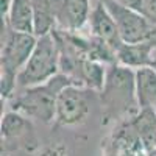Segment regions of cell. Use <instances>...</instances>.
I'll use <instances>...</instances> for the list:
<instances>
[{"label":"cell","instance_id":"obj_1","mask_svg":"<svg viewBox=\"0 0 156 156\" xmlns=\"http://www.w3.org/2000/svg\"><path fill=\"white\" fill-rule=\"evenodd\" d=\"M72 83L75 81L67 73L59 72L53 78H50L47 83L30 87H19V92L12 94L11 97V108L28 119L50 123L55 120L56 100L59 92Z\"/></svg>","mask_w":156,"mask_h":156},{"label":"cell","instance_id":"obj_2","mask_svg":"<svg viewBox=\"0 0 156 156\" xmlns=\"http://www.w3.org/2000/svg\"><path fill=\"white\" fill-rule=\"evenodd\" d=\"M37 36L11 30L2 20V51H0V92L3 98L12 97L17 89V75L27 64L36 45Z\"/></svg>","mask_w":156,"mask_h":156},{"label":"cell","instance_id":"obj_3","mask_svg":"<svg viewBox=\"0 0 156 156\" xmlns=\"http://www.w3.org/2000/svg\"><path fill=\"white\" fill-rule=\"evenodd\" d=\"M100 97L108 117H119L134 108L139 109L136 98V70L120 62L111 64L106 70Z\"/></svg>","mask_w":156,"mask_h":156},{"label":"cell","instance_id":"obj_4","mask_svg":"<svg viewBox=\"0 0 156 156\" xmlns=\"http://www.w3.org/2000/svg\"><path fill=\"white\" fill-rule=\"evenodd\" d=\"M61 72V51L56 37L51 33L39 36L31 55L17 75V89L47 83Z\"/></svg>","mask_w":156,"mask_h":156},{"label":"cell","instance_id":"obj_5","mask_svg":"<svg viewBox=\"0 0 156 156\" xmlns=\"http://www.w3.org/2000/svg\"><path fill=\"white\" fill-rule=\"evenodd\" d=\"M114 17L122 41L126 44L136 42H153L156 44V25L151 23L140 11L123 6L115 0H103Z\"/></svg>","mask_w":156,"mask_h":156},{"label":"cell","instance_id":"obj_6","mask_svg":"<svg viewBox=\"0 0 156 156\" xmlns=\"http://www.w3.org/2000/svg\"><path fill=\"white\" fill-rule=\"evenodd\" d=\"M89 98L84 86L67 84L56 100L55 122L58 126H75L86 120L89 115Z\"/></svg>","mask_w":156,"mask_h":156},{"label":"cell","instance_id":"obj_7","mask_svg":"<svg viewBox=\"0 0 156 156\" xmlns=\"http://www.w3.org/2000/svg\"><path fill=\"white\" fill-rule=\"evenodd\" d=\"M56 28L78 33L90 17V0H51Z\"/></svg>","mask_w":156,"mask_h":156},{"label":"cell","instance_id":"obj_8","mask_svg":"<svg viewBox=\"0 0 156 156\" xmlns=\"http://www.w3.org/2000/svg\"><path fill=\"white\" fill-rule=\"evenodd\" d=\"M87 23L90 28V36L100 39V41H105L115 51L123 44L119 28H117V23L111 16L109 9L106 8V5L103 3V0H100L95 6H92Z\"/></svg>","mask_w":156,"mask_h":156},{"label":"cell","instance_id":"obj_9","mask_svg":"<svg viewBox=\"0 0 156 156\" xmlns=\"http://www.w3.org/2000/svg\"><path fill=\"white\" fill-rule=\"evenodd\" d=\"M136 98L139 109L156 111V69L151 66L136 69Z\"/></svg>","mask_w":156,"mask_h":156},{"label":"cell","instance_id":"obj_10","mask_svg":"<svg viewBox=\"0 0 156 156\" xmlns=\"http://www.w3.org/2000/svg\"><path fill=\"white\" fill-rule=\"evenodd\" d=\"M156 48V44L153 42H136V44H126L123 42L119 50H117V62L123 64L126 67L139 69L150 66L153 58L151 51Z\"/></svg>","mask_w":156,"mask_h":156},{"label":"cell","instance_id":"obj_11","mask_svg":"<svg viewBox=\"0 0 156 156\" xmlns=\"http://www.w3.org/2000/svg\"><path fill=\"white\" fill-rule=\"evenodd\" d=\"M2 20H5V23L14 31L34 34V12L31 0H12L6 17Z\"/></svg>","mask_w":156,"mask_h":156},{"label":"cell","instance_id":"obj_12","mask_svg":"<svg viewBox=\"0 0 156 156\" xmlns=\"http://www.w3.org/2000/svg\"><path fill=\"white\" fill-rule=\"evenodd\" d=\"M0 129H2V142L6 145L9 142H19L20 139L27 137L31 133V125L28 117L11 109L2 117Z\"/></svg>","mask_w":156,"mask_h":156},{"label":"cell","instance_id":"obj_13","mask_svg":"<svg viewBox=\"0 0 156 156\" xmlns=\"http://www.w3.org/2000/svg\"><path fill=\"white\" fill-rule=\"evenodd\" d=\"M34 12V34L44 36L56 28V22L51 8V0H31Z\"/></svg>","mask_w":156,"mask_h":156},{"label":"cell","instance_id":"obj_14","mask_svg":"<svg viewBox=\"0 0 156 156\" xmlns=\"http://www.w3.org/2000/svg\"><path fill=\"white\" fill-rule=\"evenodd\" d=\"M131 123L142 140V147H153V136L156 133V111L139 109V112L133 117Z\"/></svg>","mask_w":156,"mask_h":156},{"label":"cell","instance_id":"obj_15","mask_svg":"<svg viewBox=\"0 0 156 156\" xmlns=\"http://www.w3.org/2000/svg\"><path fill=\"white\" fill-rule=\"evenodd\" d=\"M140 12L144 14L151 23L156 25V0H142Z\"/></svg>","mask_w":156,"mask_h":156},{"label":"cell","instance_id":"obj_16","mask_svg":"<svg viewBox=\"0 0 156 156\" xmlns=\"http://www.w3.org/2000/svg\"><path fill=\"white\" fill-rule=\"evenodd\" d=\"M36 156H67V151L62 145H50L42 148Z\"/></svg>","mask_w":156,"mask_h":156},{"label":"cell","instance_id":"obj_17","mask_svg":"<svg viewBox=\"0 0 156 156\" xmlns=\"http://www.w3.org/2000/svg\"><path fill=\"white\" fill-rule=\"evenodd\" d=\"M115 2L123 5V6L137 9V11H140V8H142V0H115Z\"/></svg>","mask_w":156,"mask_h":156},{"label":"cell","instance_id":"obj_18","mask_svg":"<svg viewBox=\"0 0 156 156\" xmlns=\"http://www.w3.org/2000/svg\"><path fill=\"white\" fill-rule=\"evenodd\" d=\"M11 3H12V0H0V14H2V19L6 17L8 11L11 8Z\"/></svg>","mask_w":156,"mask_h":156},{"label":"cell","instance_id":"obj_19","mask_svg":"<svg viewBox=\"0 0 156 156\" xmlns=\"http://www.w3.org/2000/svg\"><path fill=\"white\" fill-rule=\"evenodd\" d=\"M134 156H148V153H147L145 148H139V150L134 153Z\"/></svg>","mask_w":156,"mask_h":156},{"label":"cell","instance_id":"obj_20","mask_svg":"<svg viewBox=\"0 0 156 156\" xmlns=\"http://www.w3.org/2000/svg\"><path fill=\"white\" fill-rule=\"evenodd\" d=\"M145 150H147L148 156H156V147H148V148H145Z\"/></svg>","mask_w":156,"mask_h":156},{"label":"cell","instance_id":"obj_21","mask_svg":"<svg viewBox=\"0 0 156 156\" xmlns=\"http://www.w3.org/2000/svg\"><path fill=\"white\" fill-rule=\"evenodd\" d=\"M150 66L156 69V58H153V61H151V64H150Z\"/></svg>","mask_w":156,"mask_h":156},{"label":"cell","instance_id":"obj_22","mask_svg":"<svg viewBox=\"0 0 156 156\" xmlns=\"http://www.w3.org/2000/svg\"><path fill=\"white\" fill-rule=\"evenodd\" d=\"M153 147H156V133H154V136H153Z\"/></svg>","mask_w":156,"mask_h":156}]
</instances>
